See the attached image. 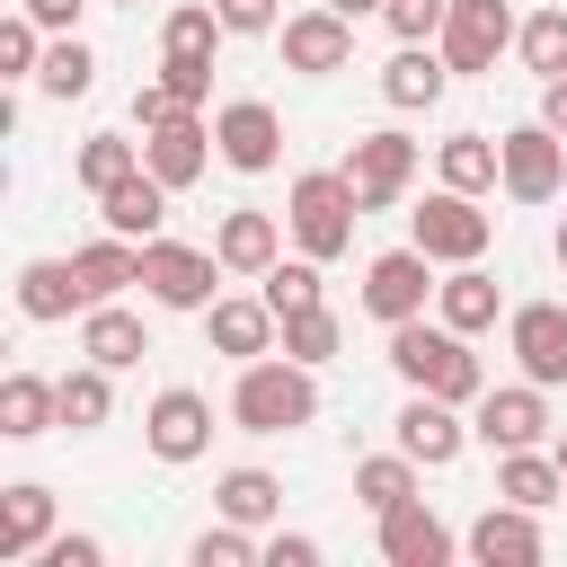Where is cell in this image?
I'll return each instance as SVG.
<instances>
[{"label": "cell", "mask_w": 567, "mask_h": 567, "mask_svg": "<svg viewBox=\"0 0 567 567\" xmlns=\"http://www.w3.org/2000/svg\"><path fill=\"white\" fill-rule=\"evenodd\" d=\"M106 416H115V372H106V363L62 372V425H71V434H97Z\"/></svg>", "instance_id": "e575fe53"}, {"label": "cell", "mask_w": 567, "mask_h": 567, "mask_svg": "<svg viewBox=\"0 0 567 567\" xmlns=\"http://www.w3.org/2000/svg\"><path fill=\"white\" fill-rule=\"evenodd\" d=\"M35 89H44V97H62V106H71V97H89V89H97V53H89L80 35H53V44H44Z\"/></svg>", "instance_id": "d590c367"}, {"label": "cell", "mask_w": 567, "mask_h": 567, "mask_svg": "<svg viewBox=\"0 0 567 567\" xmlns=\"http://www.w3.org/2000/svg\"><path fill=\"white\" fill-rule=\"evenodd\" d=\"M337 346H346V319H337L328 301H310V310H284V337H275V354H292V363H310V372H319Z\"/></svg>", "instance_id": "d6a6232c"}, {"label": "cell", "mask_w": 567, "mask_h": 567, "mask_svg": "<svg viewBox=\"0 0 567 567\" xmlns=\"http://www.w3.org/2000/svg\"><path fill=\"white\" fill-rule=\"evenodd\" d=\"M213 151H221V168L266 177V168L284 159V115H275L266 97H221V106H213Z\"/></svg>", "instance_id": "8992f818"}, {"label": "cell", "mask_w": 567, "mask_h": 567, "mask_svg": "<svg viewBox=\"0 0 567 567\" xmlns=\"http://www.w3.org/2000/svg\"><path fill=\"white\" fill-rule=\"evenodd\" d=\"M159 80H168L186 106H204V97H213V62H195V53H159Z\"/></svg>", "instance_id": "ee69618b"}, {"label": "cell", "mask_w": 567, "mask_h": 567, "mask_svg": "<svg viewBox=\"0 0 567 567\" xmlns=\"http://www.w3.org/2000/svg\"><path fill=\"white\" fill-rule=\"evenodd\" d=\"M390 434H399V452H408V461H425V470H452V461H461V443H470L461 408H452V399H434V390H408V408L390 416Z\"/></svg>", "instance_id": "9a60e30c"}, {"label": "cell", "mask_w": 567, "mask_h": 567, "mask_svg": "<svg viewBox=\"0 0 567 567\" xmlns=\"http://www.w3.org/2000/svg\"><path fill=\"white\" fill-rule=\"evenodd\" d=\"M213 275H221V257H213V248H186V239H168V230H159V239H142V292H151L159 310H195V319H204V310L221 301V284H213Z\"/></svg>", "instance_id": "5b68a950"}, {"label": "cell", "mask_w": 567, "mask_h": 567, "mask_svg": "<svg viewBox=\"0 0 567 567\" xmlns=\"http://www.w3.org/2000/svg\"><path fill=\"white\" fill-rule=\"evenodd\" d=\"M71 310H89L80 266H71V257H27V266H18V319L53 328V319H71Z\"/></svg>", "instance_id": "603a6c76"}, {"label": "cell", "mask_w": 567, "mask_h": 567, "mask_svg": "<svg viewBox=\"0 0 567 567\" xmlns=\"http://www.w3.org/2000/svg\"><path fill=\"white\" fill-rule=\"evenodd\" d=\"M496 310H505V292H496V275H487V266H452V275L434 284V319H452L461 337L496 328Z\"/></svg>", "instance_id": "4316f807"}, {"label": "cell", "mask_w": 567, "mask_h": 567, "mask_svg": "<svg viewBox=\"0 0 567 567\" xmlns=\"http://www.w3.org/2000/svg\"><path fill=\"white\" fill-rule=\"evenodd\" d=\"M80 354L106 363V372H133V363L151 354V319L124 310V301H89V310H80Z\"/></svg>", "instance_id": "ffe728a7"}, {"label": "cell", "mask_w": 567, "mask_h": 567, "mask_svg": "<svg viewBox=\"0 0 567 567\" xmlns=\"http://www.w3.org/2000/svg\"><path fill=\"white\" fill-rule=\"evenodd\" d=\"M514 35H523V27H514V9H505V0H452V18H443V35H434V44H443V62H452V71H496V53H505Z\"/></svg>", "instance_id": "7c38bea8"}, {"label": "cell", "mask_w": 567, "mask_h": 567, "mask_svg": "<svg viewBox=\"0 0 567 567\" xmlns=\"http://www.w3.org/2000/svg\"><path fill=\"white\" fill-rule=\"evenodd\" d=\"M505 346H514L523 381L558 390V381H567V301H523V310H505Z\"/></svg>", "instance_id": "4fadbf2b"}, {"label": "cell", "mask_w": 567, "mask_h": 567, "mask_svg": "<svg viewBox=\"0 0 567 567\" xmlns=\"http://www.w3.org/2000/svg\"><path fill=\"white\" fill-rule=\"evenodd\" d=\"M434 168H443V186H461V195L505 186V151H496L487 133H452V142H434Z\"/></svg>", "instance_id": "4dcf8cb0"}, {"label": "cell", "mask_w": 567, "mask_h": 567, "mask_svg": "<svg viewBox=\"0 0 567 567\" xmlns=\"http://www.w3.org/2000/svg\"><path fill=\"white\" fill-rule=\"evenodd\" d=\"M230 27H221V9L213 0H177L168 9V27H159V53H195V62H213V44H221Z\"/></svg>", "instance_id": "8d00e7d4"}, {"label": "cell", "mask_w": 567, "mask_h": 567, "mask_svg": "<svg viewBox=\"0 0 567 567\" xmlns=\"http://www.w3.org/2000/svg\"><path fill=\"white\" fill-rule=\"evenodd\" d=\"M71 266H80V292H89V301H115L124 284H142V239H124V230H106V239H89V248H71Z\"/></svg>", "instance_id": "f1b7e54d"}, {"label": "cell", "mask_w": 567, "mask_h": 567, "mask_svg": "<svg viewBox=\"0 0 567 567\" xmlns=\"http://www.w3.org/2000/svg\"><path fill=\"white\" fill-rule=\"evenodd\" d=\"M549 452H558V470H567V434H558V443H549Z\"/></svg>", "instance_id": "816d5d0a"}, {"label": "cell", "mask_w": 567, "mask_h": 567, "mask_svg": "<svg viewBox=\"0 0 567 567\" xmlns=\"http://www.w3.org/2000/svg\"><path fill=\"white\" fill-rule=\"evenodd\" d=\"M142 443H151V461H168V470L204 461V452H213V399L186 390V381H168V390L151 399V416H142Z\"/></svg>", "instance_id": "ba28073f"}, {"label": "cell", "mask_w": 567, "mask_h": 567, "mask_svg": "<svg viewBox=\"0 0 567 567\" xmlns=\"http://www.w3.org/2000/svg\"><path fill=\"white\" fill-rule=\"evenodd\" d=\"M168 195H177V186H159L151 168H133L124 186H106V195H97V221H106V230H124V239H159V230H168Z\"/></svg>", "instance_id": "d4e9b609"}, {"label": "cell", "mask_w": 567, "mask_h": 567, "mask_svg": "<svg viewBox=\"0 0 567 567\" xmlns=\"http://www.w3.org/2000/svg\"><path fill=\"white\" fill-rule=\"evenodd\" d=\"M204 337H213V354L257 363V354H275L284 319H275V301H266V292H221V301L204 310Z\"/></svg>", "instance_id": "e0dca14e"}, {"label": "cell", "mask_w": 567, "mask_h": 567, "mask_svg": "<svg viewBox=\"0 0 567 567\" xmlns=\"http://www.w3.org/2000/svg\"><path fill=\"white\" fill-rule=\"evenodd\" d=\"M558 266H567V221H558Z\"/></svg>", "instance_id": "f5cc1de1"}, {"label": "cell", "mask_w": 567, "mask_h": 567, "mask_svg": "<svg viewBox=\"0 0 567 567\" xmlns=\"http://www.w3.org/2000/svg\"><path fill=\"white\" fill-rule=\"evenodd\" d=\"M390 372H399L408 390H434V399H452V408H478V390H487V372H478L470 337H461L452 319H425V310L390 328Z\"/></svg>", "instance_id": "6da1fadb"}, {"label": "cell", "mask_w": 567, "mask_h": 567, "mask_svg": "<svg viewBox=\"0 0 567 567\" xmlns=\"http://www.w3.org/2000/svg\"><path fill=\"white\" fill-rule=\"evenodd\" d=\"M257 292L275 301V319H284V310H310V301H328V284H319V257H275V266L257 275Z\"/></svg>", "instance_id": "f35d334b"}, {"label": "cell", "mask_w": 567, "mask_h": 567, "mask_svg": "<svg viewBox=\"0 0 567 567\" xmlns=\"http://www.w3.org/2000/svg\"><path fill=\"white\" fill-rule=\"evenodd\" d=\"M44 71V27L18 9V18H0V80H35Z\"/></svg>", "instance_id": "60d3db41"}, {"label": "cell", "mask_w": 567, "mask_h": 567, "mask_svg": "<svg viewBox=\"0 0 567 567\" xmlns=\"http://www.w3.org/2000/svg\"><path fill=\"white\" fill-rule=\"evenodd\" d=\"M133 168H142V142H133V133H89V142H80V159H71V177H80L89 195L124 186Z\"/></svg>", "instance_id": "836d02e7"}, {"label": "cell", "mask_w": 567, "mask_h": 567, "mask_svg": "<svg viewBox=\"0 0 567 567\" xmlns=\"http://www.w3.org/2000/svg\"><path fill=\"white\" fill-rule=\"evenodd\" d=\"M257 558H266V540H257L248 523H230V514L186 540V567H257Z\"/></svg>", "instance_id": "ab89813d"}, {"label": "cell", "mask_w": 567, "mask_h": 567, "mask_svg": "<svg viewBox=\"0 0 567 567\" xmlns=\"http://www.w3.org/2000/svg\"><path fill=\"white\" fill-rule=\"evenodd\" d=\"M213 159H221V151H213V124H204V115H168V124L142 133V168H151L159 186H177V195H186Z\"/></svg>", "instance_id": "2e32d148"}, {"label": "cell", "mask_w": 567, "mask_h": 567, "mask_svg": "<svg viewBox=\"0 0 567 567\" xmlns=\"http://www.w3.org/2000/svg\"><path fill=\"white\" fill-rule=\"evenodd\" d=\"M514 53H523V71L567 80V9H532V18H523V35H514Z\"/></svg>", "instance_id": "74e56055"}, {"label": "cell", "mask_w": 567, "mask_h": 567, "mask_svg": "<svg viewBox=\"0 0 567 567\" xmlns=\"http://www.w3.org/2000/svg\"><path fill=\"white\" fill-rule=\"evenodd\" d=\"M408 239H416L434 266H478L487 239H496V213H478V195H461V186H434V195L408 213Z\"/></svg>", "instance_id": "277c9868"}, {"label": "cell", "mask_w": 567, "mask_h": 567, "mask_svg": "<svg viewBox=\"0 0 567 567\" xmlns=\"http://www.w3.org/2000/svg\"><path fill=\"white\" fill-rule=\"evenodd\" d=\"M540 124L567 142V80H540Z\"/></svg>", "instance_id": "681fc988"}, {"label": "cell", "mask_w": 567, "mask_h": 567, "mask_svg": "<svg viewBox=\"0 0 567 567\" xmlns=\"http://www.w3.org/2000/svg\"><path fill=\"white\" fill-rule=\"evenodd\" d=\"M124 9H142V0H124Z\"/></svg>", "instance_id": "db71d44e"}, {"label": "cell", "mask_w": 567, "mask_h": 567, "mask_svg": "<svg viewBox=\"0 0 567 567\" xmlns=\"http://www.w3.org/2000/svg\"><path fill=\"white\" fill-rule=\"evenodd\" d=\"M213 514H230V523L266 532V523L284 514V478H275V470H257V461H239V470H221V478H213Z\"/></svg>", "instance_id": "83f0119b"}, {"label": "cell", "mask_w": 567, "mask_h": 567, "mask_svg": "<svg viewBox=\"0 0 567 567\" xmlns=\"http://www.w3.org/2000/svg\"><path fill=\"white\" fill-rule=\"evenodd\" d=\"M337 18H381V0H328Z\"/></svg>", "instance_id": "f907efd6"}, {"label": "cell", "mask_w": 567, "mask_h": 567, "mask_svg": "<svg viewBox=\"0 0 567 567\" xmlns=\"http://www.w3.org/2000/svg\"><path fill=\"white\" fill-rule=\"evenodd\" d=\"M381 18H390V35H399V44H434V35H443V18H452V0H381Z\"/></svg>", "instance_id": "b9f144b4"}, {"label": "cell", "mask_w": 567, "mask_h": 567, "mask_svg": "<svg viewBox=\"0 0 567 567\" xmlns=\"http://www.w3.org/2000/svg\"><path fill=\"white\" fill-rule=\"evenodd\" d=\"M416 142L399 133V124H381V133H354V151H346V177H354V195H363V213H390L408 186H416Z\"/></svg>", "instance_id": "52a82bcc"}, {"label": "cell", "mask_w": 567, "mask_h": 567, "mask_svg": "<svg viewBox=\"0 0 567 567\" xmlns=\"http://www.w3.org/2000/svg\"><path fill=\"white\" fill-rule=\"evenodd\" d=\"M434 301V257L408 239V248H381L372 266H363V310L381 319V328H399V319H416Z\"/></svg>", "instance_id": "30bf717a"}, {"label": "cell", "mask_w": 567, "mask_h": 567, "mask_svg": "<svg viewBox=\"0 0 567 567\" xmlns=\"http://www.w3.org/2000/svg\"><path fill=\"white\" fill-rule=\"evenodd\" d=\"M213 257H221V275H266V266L284 257V221H275V213H257V204H239V213H221Z\"/></svg>", "instance_id": "7402d4cb"}, {"label": "cell", "mask_w": 567, "mask_h": 567, "mask_svg": "<svg viewBox=\"0 0 567 567\" xmlns=\"http://www.w3.org/2000/svg\"><path fill=\"white\" fill-rule=\"evenodd\" d=\"M496 151H505V195L514 204H558V186H567V142L532 115V124H514V133H496Z\"/></svg>", "instance_id": "9c48e42d"}, {"label": "cell", "mask_w": 567, "mask_h": 567, "mask_svg": "<svg viewBox=\"0 0 567 567\" xmlns=\"http://www.w3.org/2000/svg\"><path fill=\"white\" fill-rule=\"evenodd\" d=\"M416 470H425V461H408V452H372V461H354V505L381 523L390 505L416 496Z\"/></svg>", "instance_id": "1f68e13d"}, {"label": "cell", "mask_w": 567, "mask_h": 567, "mask_svg": "<svg viewBox=\"0 0 567 567\" xmlns=\"http://www.w3.org/2000/svg\"><path fill=\"white\" fill-rule=\"evenodd\" d=\"M354 221H363V195H354V177L346 168H301L292 186H284V230H292V248L301 257H346L354 248Z\"/></svg>", "instance_id": "3957f363"}, {"label": "cell", "mask_w": 567, "mask_h": 567, "mask_svg": "<svg viewBox=\"0 0 567 567\" xmlns=\"http://www.w3.org/2000/svg\"><path fill=\"white\" fill-rule=\"evenodd\" d=\"M266 567H319V540L310 532H275L266 540Z\"/></svg>", "instance_id": "7dc6e473"}, {"label": "cell", "mask_w": 567, "mask_h": 567, "mask_svg": "<svg viewBox=\"0 0 567 567\" xmlns=\"http://www.w3.org/2000/svg\"><path fill=\"white\" fill-rule=\"evenodd\" d=\"M443 89H452V62H443V44H399V53L381 62V97H390L399 115H425Z\"/></svg>", "instance_id": "44dd1931"}, {"label": "cell", "mask_w": 567, "mask_h": 567, "mask_svg": "<svg viewBox=\"0 0 567 567\" xmlns=\"http://www.w3.org/2000/svg\"><path fill=\"white\" fill-rule=\"evenodd\" d=\"M452 549H461V540H452V523H443L425 496H408V505L381 514V558H390V567H452Z\"/></svg>", "instance_id": "d6986e66"}, {"label": "cell", "mask_w": 567, "mask_h": 567, "mask_svg": "<svg viewBox=\"0 0 567 567\" xmlns=\"http://www.w3.org/2000/svg\"><path fill=\"white\" fill-rule=\"evenodd\" d=\"M461 549H470L478 567H540V549H549V540H540V514H532V505L496 496V505L470 523V540H461Z\"/></svg>", "instance_id": "ac0fdd59"}, {"label": "cell", "mask_w": 567, "mask_h": 567, "mask_svg": "<svg viewBox=\"0 0 567 567\" xmlns=\"http://www.w3.org/2000/svg\"><path fill=\"white\" fill-rule=\"evenodd\" d=\"M470 434L487 452H523V443H549V390L540 381H505V390H478V416Z\"/></svg>", "instance_id": "8fae6325"}, {"label": "cell", "mask_w": 567, "mask_h": 567, "mask_svg": "<svg viewBox=\"0 0 567 567\" xmlns=\"http://www.w3.org/2000/svg\"><path fill=\"white\" fill-rule=\"evenodd\" d=\"M168 115H204V106H186L168 80H142V89H133V124L151 133V124H168Z\"/></svg>", "instance_id": "f6af8a7d"}, {"label": "cell", "mask_w": 567, "mask_h": 567, "mask_svg": "<svg viewBox=\"0 0 567 567\" xmlns=\"http://www.w3.org/2000/svg\"><path fill=\"white\" fill-rule=\"evenodd\" d=\"M44 540H53V487H35V478L0 487V567H27Z\"/></svg>", "instance_id": "cb8c5ba5"}, {"label": "cell", "mask_w": 567, "mask_h": 567, "mask_svg": "<svg viewBox=\"0 0 567 567\" xmlns=\"http://www.w3.org/2000/svg\"><path fill=\"white\" fill-rule=\"evenodd\" d=\"M27 567H106V540H89V532H53Z\"/></svg>", "instance_id": "7bdbcfd3"}, {"label": "cell", "mask_w": 567, "mask_h": 567, "mask_svg": "<svg viewBox=\"0 0 567 567\" xmlns=\"http://www.w3.org/2000/svg\"><path fill=\"white\" fill-rule=\"evenodd\" d=\"M310 416H319L310 363H292V354L239 363V381H230V425H239V434H301Z\"/></svg>", "instance_id": "7a4b0ae2"}, {"label": "cell", "mask_w": 567, "mask_h": 567, "mask_svg": "<svg viewBox=\"0 0 567 567\" xmlns=\"http://www.w3.org/2000/svg\"><path fill=\"white\" fill-rule=\"evenodd\" d=\"M346 62H354V18H337L328 0L284 18V71H301V80H328V71H346Z\"/></svg>", "instance_id": "5bb4252c"}, {"label": "cell", "mask_w": 567, "mask_h": 567, "mask_svg": "<svg viewBox=\"0 0 567 567\" xmlns=\"http://www.w3.org/2000/svg\"><path fill=\"white\" fill-rule=\"evenodd\" d=\"M230 35H275V0H213Z\"/></svg>", "instance_id": "bcb514c9"}, {"label": "cell", "mask_w": 567, "mask_h": 567, "mask_svg": "<svg viewBox=\"0 0 567 567\" xmlns=\"http://www.w3.org/2000/svg\"><path fill=\"white\" fill-rule=\"evenodd\" d=\"M496 496H514V505H558L567 496V470H558V452H540V443H523V452H496Z\"/></svg>", "instance_id": "f546056e"}, {"label": "cell", "mask_w": 567, "mask_h": 567, "mask_svg": "<svg viewBox=\"0 0 567 567\" xmlns=\"http://www.w3.org/2000/svg\"><path fill=\"white\" fill-rule=\"evenodd\" d=\"M53 425H62V381L9 372V381H0V434H9V443H35V434H53Z\"/></svg>", "instance_id": "484cf974"}, {"label": "cell", "mask_w": 567, "mask_h": 567, "mask_svg": "<svg viewBox=\"0 0 567 567\" xmlns=\"http://www.w3.org/2000/svg\"><path fill=\"white\" fill-rule=\"evenodd\" d=\"M18 9H27V18H35V27H44V35H71V27H80V9H89V0H18Z\"/></svg>", "instance_id": "c3c4849f"}]
</instances>
